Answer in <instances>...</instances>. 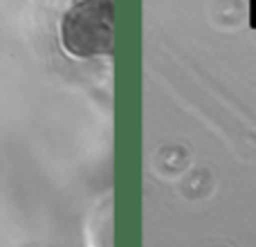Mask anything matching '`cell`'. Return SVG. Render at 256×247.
<instances>
[{
  "instance_id": "1",
  "label": "cell",
  "mask_w": 256,
  "mask_h": 247,
  "mask_svg": "<svg viewBox=\"0 0 256 247\" xmlns=\"http://www.w3.org/2000/svg\"><path fill=\"white\" fill-rule=\"evenodd\" d=\"M61 43L76 58L112 54V0H76L61 20Z\"/></svg>"
}]
</instances>
